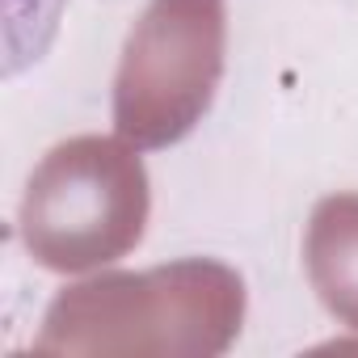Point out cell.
Here are the masks:
<instances>
[{"mask_svg": "<svg viewBox=\"0 0 358 358\" xmlns=\"http://www.w3.org/2000/svg\"><path fill=\"white\" fill-rule=\"evenodd\" d=\"M114 148L97 139L68 143L51 152V160L30 177L26 199H22V232L30 253L47 266H85L93 262V241L106 232V211L118 203L101 190V177L114 169Z\"/></svg>", "mask_w": 358, "mask_h": 358, "instance_id": "1", "label": "cell"}]
</instances>
